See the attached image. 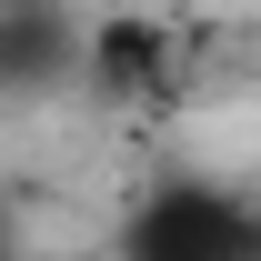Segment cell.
I'll list each match as a JSON object with an SVG mask.
<instances>
[{
	"label": "cell",
	"mask_w": 261,
	"mask_h": 261,
	"mask_svg": "<svg viewBox=\"0 0 261 261\" xmlns=\"http://www.w3.org/2000/svg\"><path fill=\"white\" fill-rule=\"evenodd\" d=\"M111 261H261V201L231 191V181L181 171V181L130 201Z\"/></svg>",
	"instance_id": "1"
},
{
	"label": "cell",
	"mask_w": 261,
	"mask_h": 261,
	"mask_svg": "<svg viewBox=\"0 0 261 261\" xmlns=\"http://www.w3.org/2000/svg\"><path fill=\"white\" fill-rule=\"evenodd\" d=\"M100 10H171V0H100Z\"/></svg>",
	"instance_id": "4"
},
{
	"label": "cell",
	"mask_w": 261,
	"mask_h": 261,
	"mask_svg": "<svg viewBox=\"0 0 261 261\" xmlns=\"http://www.w3.org/2000/svg\"><path fill=\"white\" fill-rule=\"evenodd\" d=\"M81 91L100 111H171L181 61L161 40V10H100V31H81Z\"/></svg>",
	"instance_id": "2"
},
{
	"label": "cell",
	"mask_w": 261,
	"mask_h": 261,
	"mask_svg": "<svg viewBox=\"0 0 261 261\" xmlns=\"http://www.w3.org/2000/svg\"><path fill=\"white\" fill-rule=\"evenodd\" d=\"M81 81V40L50 20V10H0V91H61Z\"/></svg>",
	"instance_id": "3"
}]
</instances>
